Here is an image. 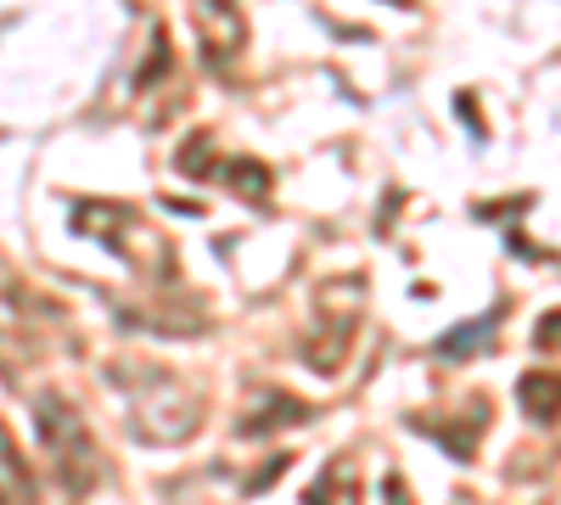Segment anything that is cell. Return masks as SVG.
I'll return each mask as SVG.
<instances>
[{"instance_id": "6da1fadb", "label": "cell", "mask_w": 561, "mask_h": 505, "mask_svg": "<svg viewBox=\"0 0 561 505\" xmlns=\"http://www.w3.org/2000/svg\"><path fill=\"white\" fill-rule=\"evenodd\" d=\"M34 427H39V449H45V461H51L57 483L73 500H84L90 489L102 483V449H96V438H90L84 416L62 393H45L34 404Z\"/></svg>"}, {"instance_id": "7a4b0ae2", "label": "cell", "mask_w": 561, "mask_h": 505, "mask_svg": "<svg viewBox=\"0 0 561 505\" xmlns=\"http://www.w3.org/2000/svg\"><path fill=\"white\" fill-rule=\"evenodd\" d=\"M147 399H135V410H129V427L140 433V438H152V444H174V438H192L197 433V404L180 393V382L174 377H147Z\"/></svg>"}, {"instance_id": "3957f363", "label": "cell", "mask_w": 561, "mask_h": 505, "mask_svg": "<svg viewBox=\"0 0 561 505\" xmlns=\"http://www.w3.org/2000/svg\"><path fill=\"white\" fill-rule=\"evenodd\" d=\"M304 505H359V472L348 455H332L320 467V478L304 489Z\"/></svg>"}, {"instance_id": "277c9868", "label": "cell", "mask_w": 561, "mask_h": 505, "mask_svg": "<svg viewBox=\"0 0 561 505\" xmlns=\"http://www.w3.org/2000/svg\"><path fill=\"white\" fill-rule=\"evenodd\" d=\"M415 427H421V433H433V438L455 455V461H472L478 433L489 427V404H483V399H472V404H466V422H449V427H438V422H427V416H421Z\"/></svg>"}, {"instance_id": "5b68a950", "label": "cell", "mask_w": 561, "mask_h": 505, "mask_svg": "<svg viewBox=\"0 0 561 505\" xmlns=\"http://www.w3.org/2000/svg\"><path fill=\"white\" fill-rule=\"evenodd\" d=\"M309 416H314V410H309L304 399H293V393H264V399L253 404V416H242V433L259 438V433H275V427H304Z\"/></svg>"}, {"instance_id": "8992f818", "label": "cell", "mask_w": 561, "mask_h": 505, "mask_svg": "<svg viewBox=\"0 0 561 505\" xmlns=\"http://www.w3.org/2000/svg\"><path fill=\"white\" fill-rule=\"evenodd\" d=\"M517 393H523L534 422H561V377L556 371H528Z\"/></svg>"}, {"instance_id": "52a82bcc", "label": "cell", "mask_w": 561, "mask_h": 505, "mask_svg": "<svg viewBox=\"0 0 561 505\" xmlns=\"http://www.w3.org/2000/svg\"><path fill=\"white\" fill-rule=\"evenodd\" d=\"M219 174H225L230 186H237V197H248V203H264V197H270V169H264V163H253V158L225 163Z\"/></svg>"}, {"instance_id": "ba28073f", "label": "cell", "mask_w": 561, "mask_h": 505, "mask_svg": "<svg viewBox=\"0 0 561 505\" xmlns=\"http://www.w3.org/2000/svg\"><path fill=\"white\" fill-rule=\"evenodd\" d=\"M500 332V320L494 314H483V320H472V326H455V332H444L438 337V354H449V359H466V354H472L478 343H489Z\"/></svg>"}, {"instance_id": "9c48e42d", "label": "cell", "mask_w": 561, "mask_h": 505, "mask_svg": "<svg viewBox=\"0 0 561 505\" xmlns=\"http://www.w3.org/2000/svg\"><path fill=\"white\" fill-rule=\"evenodd\" d=\"M534 348L539 354H556L561 348V314H545L539 326H534Z\"/></svg>"}, {"instance_id": "30bf717a", "label": "cell", "mask_w": 561, "mask_h": 505, "mask_svg": "<svg viewBox=\"0 0 561 505\" xmlns=\"http://www.w3.org/2000/svg\"><path fill=\"white\" fill-rule=\"evenodd\" d=\"M287 467H293V455H275V461H270V467H259V472H253V483H248V494H259L264 483H275L280 472H287Z\"/></svg>"}, {"instance_id": "8fae6325", "label": "cell", "mask_w": 561, "mask_h": 505, "mask_svg": "<svg viewBox=\"0 0 561 505\" xmlns=\"http://www.w3.org/2000/svg\"><path fill=\"white\" fill-rule=\"evenodd\" d=\"M382 494H388V505H410V489H404V478H399V472H388Z\"/></svg>"}]
</instances>
